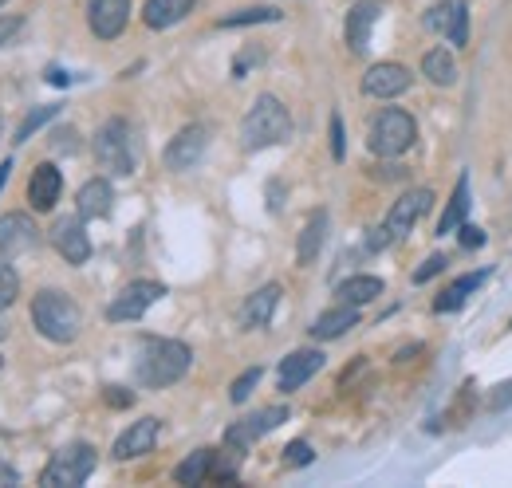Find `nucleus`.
Instances as JSON below:
<instances>
[{
  "label": "nucleus",
  "mask_w": 512,
  "mask_h": 488,
  "mask_svg": "<svg viewBox=\"0 0 512 488\" xmlns=\"http://www.w3.org/2000/svg\"><path fill=\"white\" fill-rule=\"evenodd\" d=\"M335 296H339V304H371L375 296H383V280L379 276H351V280H343L339 288H335Z\"/></svg>",
  "instance_id": "nucleus-25"
},
{
  "label": "nucleus",
  "mask_w": 512,
  "mask_h": 488,
  "mask_svg": "<svg viewBox=\"0 0 512 488\" xmlns=\"http://www.w3.org/2000/svg\"><path fill=\"white\" fill-rule=\"evenodd\" d=\"M292 138V115L276 95H256L249 115L241 122V142L245 150H268Z\"/></svg>",
  "instance_id": "nucleus-3"
},
{
  "label": "nucleus",
  "mask_w": 512,
  "mask_h": 488,
  "mask_svg": "<svg viewBox=\"0 0 512 488\" xmlns=\"http://www.w3.org/2000/svg\"><path fill=\"white\" fill-rule=\"evenodd\" d=\"M465 217H469V178H461V182L453 185V197H449L446 213L438 221V237H449Z\"/></svg>",
  "instance_id": "nucleus-28"
},
{
  "label": "nucleus",
  "mask_w": 512,
  "mask_h": 488,
  "mask_svg": "<svg viewBox=\"0 0 512 488\" xmlns=\"http://www.w3.org/2000/svg\"><path fill=\"white\" fill-rule=\"evenodd\" d=\"M323 370V351H316V347H304V351H292L284 363H280V370H276V382H280V390L284 394H296L308 378H316Z\"/></svg>",
  "instance_id": "nucleus-14"
},
{
  "label": "nucleus",
  "mask_w": 512,
  "mask_h": 488,
  "mask_svg": "<svg viewBox=\"0 0 512 488\" xmlns=\"http://www.w3.org/2000/svg\"><path fill=\"white\" fill-rule=\"evenodd\" d=\"M422 75L434 83V87H453L457 83V60L449 48H430L422 56Z\"/></svg>",
  "instance_id": "nucleus-24"
},
{
  "label": "nucleus",
  "mask_w": 512,
  "mask_h": 488,
  "mask_svg": "<svg viewBox=\"0 0 512 488\" xmlns=\"http://www.w3.org/2000/svg\"><path fill=\"white\" fill-rule=\"evenodd\" d=\"M213 457H217V449H193L190 457L174 469V481H178V485H201V481H209Z\"/></svg>",
  "instance_id": "nucleus-27"
},
{
  "label": "nucleus",
  "mask_w": 512,
  "mask_h": 488,
  "mask_svg": "<svg viewBox=\"0 0 512 488\" xmlns=\"http://www.w3.org/2000/svg\"><path fill=\"white\" fill-rule=\"evenodd\" d=\"M351 327H359V307H355V304H339V307H331V311H323L320 319L312 323V339L327 343V339H339V335H347Z\"/></svg>",
  "instance_id": "nucleus-22"
},
{
  "label": "nucleus",
  "mask_w": 512,
  "mask_h": 488,
  "mask_svg": "<svg viewBox=\"0 0 512 488\" xmlns=\"http://www.w3.org/2000/svg\"><path fill=\"white\" fill-rule=\"evenodd\" d=\"M193 4H197V0H146L142 20H146V28L166 32V28H174V24H182V20L190 16Z\"/></svg>",
  "instance_id": "nucleus-21"
},
{
  "label": "nucleus",
  "mask_w": 512,
  "mask_h": 488,
  "mask_svg": "<svg viewBox=\"0 0 512 488\" xmlns=\"http://www.w3.org/2000/svg\"><path fill=\"white\" fill-rule=\"evenodd\" d=\"M205 150H209V126L193 122V126H182V130L170 138V146H166L162 162H166V170L186 174V170H193V166L205 158Z\"/></svg>",
  "instance_id": "nucleus-9"
},
{
  "label": "nucleus",
  "mask_w": 512,
  "mask_h": 488,
  "mask_svg": "<svg viewBox=\"0 0 512 488\" xmlns=\"http://www.w3.org/2000/svg\"><path fill=\"white\" fill-rule=\"evenodd\" d=\"M0 4H4V0H0Z\"/></svg>",
  "instance_id": "nucleus-45"
},
{
  "label": "nucleus",
  "mask_w": 512,
  "mask_h": 488,
  "mask_svg": "<svg viewBox=\"0 0 512 488\" xmlns=\"http://www.w3.org/2000/svg\"><path fill=\"white\" fill-rule=\"evenodd\" d=\"M343 154H347V142H343V119H339V115H331V158H335V162H343Z\"/></svg>",
  "instance_id": "nucleus-37"
},
{
  "label": "nucleus",
  "mask_w": 512,
  "mask_h": 488,
  "mask_svg": "<svg viewBox=\"0 0 512 488\" xmlns=\"http://www.w3.org/2000/svg\"><path fill=\"white\" fill-rule=\"evenodd\" d=\"M430 205H434V193H430V189H410V193H402V197L390 205L383 229H379V237L371 241V248H383V244H390V241L410 237V229L430 213Z\"/></svg>",
  "instance_id": "nucleus-7"
},
{
  "label": "nucleus",
  "mask_w": 512,
  "mask_h": 488,
  "mask_svg": "<svg viewBox=\"0 0 512 488\" xmlns=\"http://www.w3.org/2000/svg\"><path fill=\"white\" fill-rule=\"evenodd\" d=\"M48 241H52V248L64 256L67 264H75V268L91 260V237H87V229H83V217H75V213L52 221Z\"/></svg>",
  "instance_id": "nucleus-10"
},
{
  "label": "nucleus",
  "mask_w": 512,
  "mask_h": 488,
  "mask_svg": "<svg viewBox=\"0 0 512 488\" xmlns=\"http://www.w3.org/2000/svg\"><path fill=\"white\" fill-rule=\"evenodd\" d=\"M32 323L52 343H75L79 327H83V311L60 288H40L32 300Z\"/></svg>",
  "instance_id": "nucleus-2"
},
{
  "label": "nucleus",
  "mask_w": 512,
  "mask_h": 488,
  "mask_svg": "<svg viewBox=\"0 0 512 488\" xmlns=\"http://www.w3.org/2000/svg\"><path fill=\"white\" fill-rule=\"evenodd\" d=\"M449 16H453V4H449V0L434 4V8L426 12V28H430V32H446V28H449Z\"/></svg>",
  "instance_id": "nucleus-34"
},
{
  "label": "nucleus",
  "mask_w": 512,
  "mask_h": 488,
  "mask_svg": "<svg viewBox=\"0 0 512 488\" xmlns=\"http://www.w3.org/2000/svg\"><path fill=\"white\" fill-rule=\"evenodd\" d=\"M158 433H162V422H158V418H138L134 426L119 433V441H115L111 457H115V461H134V457L150 453V449H154V441H158Z\"/></svg>",
  "instance_id": "nucleus-17"
},
{
  "label": "nucleus",
  "mask_w": 512,
  "mask_h": 488,
  "mask_svg": "<svg viewBox=\"0 0 512 488\" xmlns=\"http://www.w3.org/2000/svg\"><path fill=\"white\" fill-rule=\"evenodd\" d=\"M60 193H64V174L52 162H40L32 170V178H28V205L36 213H52L56 201H60Z\"/></svg>",
  "instance_id": "nucleus-16"
},
{
  "label": "nucleus",
  "mask_w": 512,
  "mask_h": 488,
  "mask_svg": "<svg viewBox=\"0 0 512 488\" xmlns=\"http://www.w3.org/2000/svg\"><path fill=\"white\" fill-rule=\"evenodd\" d=\"M4 331H8V323H4V307H0V339H4Z\"/></svg>",
  "instance_id": "nucleus-44"
},
{
  "label": "nucleus",
  "mask_w": 512,
  "mask_h": 488,
  "mask_svg": "<svg viewBox=\"0 0 512 488\" xmlns=\"http://www.w3.org/2000/svg\"><path fill=\"white\" fill-rule=\"evenodd\" d=\"M52 146H56V150H64V154H75V150H79V130L60 126V130L52 134Z\"/></svg>",
  "instance_id": "nucleus-36"
},
{
  "label": "nucleus",
  "mask_w": 512,
  "mask_h": 488,
  "mask_svg": "<svg viewBox=\"0 0 512 488\" xmlns=\"http://www.w3.org/2000/svg\"><path fill=\"white\" fill-rule=\"evenodd\" d=\"M20 28H24V16H0V48L12 44L20 36Z\"/></svg>",
  "instance_id": "nucleus-39"
},
{
  "label": "nucleus",
  "mask_w": 512,
  "mask_h": 488,
  "mask_svg": "<svg viewBox=\"0 0 512 488\" xmlns=\"http://www.w3.org/2000/svg\"><path fill=\"white\" fill-rule=\"evenodd\" d=\"M103 398H107V406H130V402H134V394L123 390V386H107Z\"/></svg>",
  "instance_id": "nucleus-41"
},
{
  "label": "nucleus",
  "mask_w": 512,
  "mask_h": 488,
  "mask_svg": "<svg viewBox=\"0 0 512 488\" xmlns=\"http://www.w3.org/2000/svg\"><path fill=\"white\" fill-rule=\"evenodd\" d=\"M0 485H16V469H8V465H0Z\"/></svg>",
  "instance_id": "nucleus-42"
},
{
  "label": "nucleus",
  "mask_w": 512,
  "mask_h": 488,
  "mask_svg": "<svg viewBox=\"0 0 512 488\" xmlns=\"http://www.w3.org/2000/svg\"><path fill=\"white\" fill-rule=\"evenodd\" d=\"M379 12H383L379 0H359V4L347 12V48H351L355 56H363V52L371 48V32H375V24H379Z\"/></svg>",
  "instance_id": "nucleus-18"
},
{
  "label": "nucleus",
  "mask_w": 512,
  "mask_h": 488,
  "mask_svg": "<svg viewBox=\"0 0 512 488\" xmlns=\"http://www.w3.org/2000/svg\"><path fill=\"white\" fill-rule=\"evenodd\" d=\"M95 465H99L95 449H91L87 441H75V445H64V449H60V453L48 461V469L40 473V485L75 488V485H83V481L95 473Z\"/></svg>",
  "instance_id": "nucleus-6"
},
{
  "label": "nucleus",
  "mask_w": 512,
  "mask_h": 488,
  "mask_svg": "<svg viewBox=\"0 0 512 488\" xmlns=\"http://www.w3.org/2000/svg\"><path fill=\"white\" fill-rule=\"evenodd\" d=\"M485 280H489L485 272H469V276L453 280L446 292H442V296L434 300V311H442V315H446V311H457V307L465 304V300H469V296H473V292H477V288H481Z\"/></svg>",
  "instance_id": "nucleus-26"
},
{
  "label": "nucleus",
  "mask_w": 512,
  "mask_h": 488,
  "mask_svg": "<svg viewBox=\"0 0 512 488\" xmlns=\"http://www.w3.org/2000/svg\"><path fill=\"white\" fill-rule=\"evenodd\" d=\"M87 24L99 40H119L130 24V0H87Z\"/></svg>",
  "instance_id": "nucleus-13"
},
{
  "label": "nucleus",
  "mask_w": 512,
  "mask_h": 488,
  "mask_svg": "<svg viewBox=\"0 0 512 488\" xmlns=\"http://www.w3.org/2000/svg\"><path fill=\"white\" fill-rule=\"evenodd\" d=\"M56 111H60V107H32V111L24 115V122L16 126V134H12V146H20V142H28V138H32V134H36V130H40L44 122H52V119H56Z\"/></svg>",
  "instance_id": "nucleus-30"
},
{
  "label": "nucleus",
  "mask_w": 512,
  "mask_h": 488,
  "mask_svg": "<svg viewBox=\"0 0 512 488\" xmlns=\"http://www.w3.org/2000/svg\"><path fill=\"white\" fill-rule=\"evenodd\" d=\"M8 174H12V158H8V162H0V189H4V182H8Z\"/></svg>",
  "instance_id": "nucleus-43"
},
{
  "label": "nucleus",
  "mask_w": 512,
  "mask_h": 488,
  "mask_svg": "<svg viewBox=\"0 0 512 488\" xmlns=\"http://www.w3.org/2000/svg\"><path fill=\"white\" fill-rule=\"evenodd\" d=\"M327 213L323 209H316L312 217H308V225H304V233H300V244H296V264L300 268H308L316 256H320V248H323V241H327Z\"/></svg>",
  "instance_id": "nucleus-23"
},
{
  "label": "nucleus",
  "mask_w": 512,
  "mask_h": 488,
  "mask_svg": "<svg viewBox=\"0 0 512 488\" xmlns=\"http://www.w3.org/2000/svg\"><path fill=\"white\" fill-rule=\"evenodd\" d=\"M190 363L193 351L182 339H146L138 347V359H134V378L146 390H166V386L186 378Z\"/></svg>",
  "instance_id": "nucleus-1"
},
{
  "label": "nucleus",
  "mask_w": 512,
  "mask_h": 488,
  "mask_svg": "<svg viewBox=\"0 0 512 488\" xmlns=\"http://www.w3.org/2000/svg\"><path fill=\"white\" fill-rule=\"evenodd\" d=\"M312 457H316V453H312V445H308V441H292V445L284 449V461H288L292 469H300V465H312Z\"/></svg>",
  "instance_id": "nucleus-35"
},
{
  "label": "nucleus",
  "mask_w": 512,
  "mask_h": 488,
  "mask_svg": "<svg viewBox=\"0 0 512 488\" xmlns=\"http://www.w3.org/2000/svg\"><path fill=\"white\" fill-rule=\"evenodd\" d=\"M410 83H414L410 67L390 63V60L371 63V71L363 75V95H371V99H398V95L410 91Z\"/></svg>",
  "instance_id": "nucleus-11"
},
{
  "label": "nucleus",
  "mask_w": 512,
  "mask_h": 488,
  "mask_svg": "<svg viewBox=\"0 0 512 488\" xmlns=\"http://www.w3.org/2000/svg\"><path fill=\"white\" fill-rule=\"evenodd\" d=\"M162 296H166V288L158 280H130L127 288L107 304V319L111 323H134V319H142L150 307L158 304Z\"/></svg>",
  "instance_id": "nucleus-8"
},
{
  "label": "nucleus",
  "mask_w": 512,
  "mask_h": 488,
  "mask_svg": "<svg viewBox=\"0 0 512 488\" xmlns=\"http://www.w3.org/2000/svg\"><path fill=\"white\" fill-rule=\"evenodd\" d=\"M442 268H446V256H442V252H438V256H430V260H422V268L414 272V284H426V280H430V276H438Z\"/></svg>",
  "instance_id": "nucleus-38"
},
{
  "label": "nucleus",
  "mask_w": 512,
  "mask_h": 488,
  "mask_svg": "<svg viewBox=\"0 0 512 488\" xmlns=\"http://www.w3.org/2000/svg\"><path fill=\"white\" fill-rule=\"evenodd\" d=\"M91 146H95V158L107 174L130 178L138 170V138H134V126L127 119H107L95 130Z\"/></svg>",
  "instance_id": "nucleus-4"
},
{
  "label": "nucleus",
  "mask_w": 512,
  "mask_h": 488,
  "mask_svg": "<svg viewBox=\"0 0 512 488\" xmlns=\"http://www.w3.org/2000/svg\"><path fill=\"white\" fill-rule=\"evenodd\" d=\"M111 209H115V189L107 178H91L75 193V213L83 221H103V217H111Z\"/></svg>",
  "instance_id": "nucleus-19"
},
{
  "label": "nucleus",
  "mask_w": 512,
  "mask_h": 488,
  "mask_svg": "<svg viewBox=\"0 0 512 488\" xmlns=\"http://www.w3.org/2000/svg\"><path fill=\"white\" fill-rule=\"evenodd\" d=\"M40 244V229L28 213H4L0 217V256H20Z\"/></svg>",
  "instance_id": "nucleus-15"
},
{
  "label": "nucleus",
  "mask_w": 512,
  "mask_h": 488,
  "mask_svg": "<svg viewBox=\"0 0 512 488\" xmlns=\"http://www.w3.org/2000/svg\"><path fill=\"white\" fill-rule=\"evenodd\" d=\"M414 138H418L414 115L402 111V107H386V111L375 115L371 130H367V150L375 158H402L414 146Z\"/></svg>",
  "instance_id": "nucleus-5"
},
{
  "label": "nucleus",
  "mask_w": 512,
  "mask_h": 488,
  "mask_svg": "<svg viewBox=\"0 0 512 488\" xmlns=\"http://www.w3.org/2000/svg\"><path fill=\"white\" fill-rule=\"evenodd\" d=\"M288 422V406H268V410H256L245 422H233L225 429V445H237V449H249L253 441H260L264 433H272L276 426Z\"/></svg>",
  "instance_id": "nucleus-12"
},
{
  "label": "nucleus",
  "mask_w": 512,
  "mask_h": 488,
  "mask_svg": "<svg viewBox=\"0 0 512 488\" xmlns=\"http://www.w3.org/2000/svg\"><path fill=\"white\" fill-rule=\"evenodd\" d=\"M16 296H20V276H16L12 264L0 260V307H12L16 304Z\"/></svg>",
  "instance_id": "nucleus-32"
},
{
  "label": "nucleus",
  "mask_w": 512,
  "mask_h": 488,
  "mask_svg": "<svg viewBox=\"0 0 512 488\" xmlns=\"http://www.w3.org/2000/svg\"><path fill=\"white\" fill-rule=\"evenodd\" d=\"M446 32L453 48H465V40H469V12H465V4H453V16H449Z\"/></svg>",
  "instance_id": "nucleus-31"
},
{
  "label": "nucleus",
  "mask_w": 512,
  "mask_h": 488,
  "mask_svg": "<svg viewBox=\"0 0 512 488\" xmlns=\"http://www.w3.org/2000/svg\"><path fill=\"white\" fill-rule=\"evenodd\" d=\"M256 382H260V370L253 366V370H245V374H241V378H237V382L229 386V398H233V402L241 406V402H245V398H249V394L256 390Z\"/></svg>",
  "instance_id": "nucleus-33"
},
{
  "label": "nucleus",
  "mask_w": 512,
  "mask_h": 488,
  "mask_svg": "<svg viewBox=\"0 0 512 488\" xmlns=\"http://www.w3.org/2000/svg\"><path fill=\"white\" fill-rule=\"evenodd\" d=\"M457 233H461V248H481V244H485V233H481L477 225H465V221H461Z\"/></svg>",
  "instance_id": "nucleus-40"
},
{
  "label": "nucleus",
  "mask_w": 512,
  "mask_h": 488,
  "mask_svg": "<svg viewBox=\"0 0 512 488\" xmlns=\"http://www.w3.org/2000/svg\"><path fill=\"white\" fill-rule=\"evenodd\" d=\"M280 20L276 8H241V12H229L217 20V28H249V24H272Z\"/></svg>",
  "instance_id": "nucleus-29"
},
{
  "label": "nucleus",
  "mask_w": 512,
  "mask_h": 488,
  "mask_svg": "<svg viewBox=\"0 0 512 488\" xmlns=\"http://www.w3.org/2000/svg\"><path fill=\"white\" fill-rule=\"evenodd\" d=\"M280 284H264V288H256L253 296L241 304L237 311V323L245 327V331H256V327H264L272 315H276V307H280Z\"/></svg>",
  "instance_id": "nucleus-20"
}]
</instances>
